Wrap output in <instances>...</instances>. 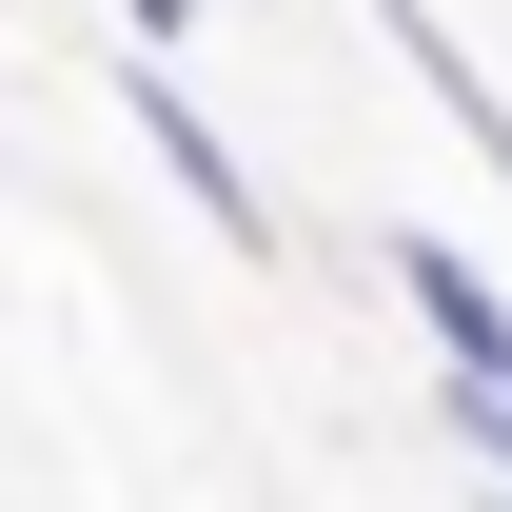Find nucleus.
Returning <instances> with one entry per match:
<instances>
[{"mask_svg": "<svg viewBox=\"0 0 512 512\" xmlns=\"http://www.w3.org/2000/svg\"><path fill=\"white\" fill-rule=\"evenodd\" d=\"M119 119L158 138V178L197 197V237H237V256H276V197H256V158L217 119H197V79H178V40H119Z\"/></svg>", "mask_w": 512, "mask_h": 512, "instance_id": "nucleus-1", "label": "nucleus"}, {"mask_svg": "<svg viewBox=\"0 0 512 512\" xmlns=\"http://www.w3.org/2000/svg\"><path fill=\"white\" fill-rule=\"evenodd\" d=\"M375 40H394V79H414V99H434V119H453V138L512 178V79H473V40H453L434 0H375Z\"/></svg>", "mask_w": 512, "mask_h": 512, "instance_id": "nucleus-2", "label": "nucleus"}, {"mask_svg": "<svg viewBox=\"0 0 512 512\" xmlns=\"http://www.w3.org/2000/svg\"><path fill=\"white\" fill-rule=\"evenodd\" d=\"M375 276H394V316L434 335V355H512V296H493L453 237H414V217H394V237H375Z\"/></svg>", "mask_w": 512, "mask_h": 512, "instance_id": "nucleus-3", "label": "nucleus"}, {"mask_svg": "<svg viewBox=\"0 0 512 512\" xmlns=\"http://www.w3.org/2000/svg\"><path fill=\"white\" fill-rule=\"evenodd\" d=\"M434 414H453L473 473H512V355H434Z\"/></svg>", "mask_w": 512, "mask_h": 512, "instance_id": "nucleus-4", "label": "nucleus"}, {"mask_svg": "<svg viewBox=\"0 0 512 512\" xmlns=\"http://www.w3.org/2000/svg\"><path fill=\"white\" fill-rule=\"evenodd\" d=\"M119 40H197V0H119Z\"/></svg>", "mask_w": 512, "mask_h": 512, "instance_id": "nucleus-5", "label": "nucleus"}]
</instances>
